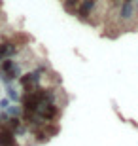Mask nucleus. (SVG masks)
I'll return each mask as SVG.
<instances>
[{
	"instance_id": "f257e3e1",
	"label": "nucleus",
	"mask_w": 138,
	"mask_h": 146,
	"mask_svg": "<svg viewBox=\"0 0 138 146\" xmlns=\"http://www.w3.org/2000/svg\"><path fill=\"white\" fill-rule=\"evenodd\" d=\"M38 118L42 119V121H55L57 123V119L61 118V108L55 104V101H48V103H44L40 106Z\"/></svg>"
},
{
	"instance_id": "f03ea898",
	"label": "nucleus",
	"mask_w": 138,
	"mask_h": 146,
	"mask_svg": "<svg viewBox=\"0 0 138 146\" xmlns=\"http://www.w3.org/2000/svg\"><path fill=\"white\" fill-rule=\"evenodd\" d=\"M0 72L4 76V80H15V78H19V68H17L15 61H11V59L0 61Z\"/></svg>"
},
{
	"instance_id": "7ed1b4c3",
	"label": "nucleus",
	"mask_w": 138,
	"mask_h": 146,
	"mask_svg": "<svg viewBox=\"0 0 138 146\" xmlns=\"http://www.w3.org/2000/svg\"><path fill=\"white\" fill-rule=\"evenodd\" d=\"M133 15H134L133 0H123L121 6H119V19H121V21H129Z\"/></svg>"
},
{
	"instance_id": "20e7f679",
	"label": "nucleus",
	"mask_w": 138,
	"mask_h": 146,
	"mask_svg": "<svg viewBox=\"0 0 138 146\" xmlns=\"http://www.w3.org/2000/svg\"><path fill=\"white\" fill-rule=\"evenodd\" d=\"M15 144V133L8 127H2L0 129V146H11Z\"/></svg>"
},
{
	"instance_id": "39448f33",
	"label": "nucleus",
	"mask_w": 138,
	"mask_h": 146,
	"mask_svg": "<svg viewBox=\"0 0 138 146\" xmlns=\"http://www.w3.org/2000/svg\"><path fill=\"white\" fill-rule=\"evenodd\" d=\"M17 53V48L11 42H0V61L2 59H10L11 55Z\"/></svg>"
},
{
	"instance_id": "423d86ee",
	"label": "nucleus",
	"mask_w": 138,
	"mask_h": 146,
	"mask_svg": "<svg viewBox=\"0 0 138 146\" xmlns=\"http://www.w3.org/2000/svg\"><path fill=\"white\" fill-rule=\"evenodd\" d=\"M80 4H81V0H63V8L68 11V13H72V15H76V13H78Z\"/></svg>"
},
{
	"instance_id": "0eeeda50",
	"label": "nucleus",
	"mask_w": 138,
	"mask_h": 146,
	"mask_svg": "<svg viewBox=\"0 0 138 146\" xmlns=\"http://www.w3.org/2000/svg\"><path fill=\"white\" fill-rule=\"evenodd\" d=\"M28 40H30V38H28L27 34H23V33H15V34H13V38H11L10 42L13 44L15 48H23L25 44H28Z\"/></svg>"
},
{
	"instance_id": "6e6552de",
	"label": "nucleus",
	"mask_w": 138,
	"mask_h": 146,
	"mask_svg": "<svg viewBox=\"0 0 138 146\" xmlns=\"http://www.w3.org/2000/svg\"><path fill=\"white\" fill-rule=\"evenodd\" d=\"M11 146H19V144H17V142H15V144H11Z\"/></svg>"
},
{
	"instance_id": "1a4fd4ad",
	"label": "nucleus",
	"mask_w": 138,
	"mask_h": 146,
	"mask_svg": "<svg viewBox=\"0 0 138 146\" xmlns=\"http://www.w3.org/2000/svg\"><path fill=\"white\" fill-rule=\"evenodd\" d=\"M112 2H119V0H112Z\"/></svg>"
}]
</instances>
